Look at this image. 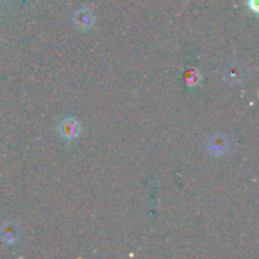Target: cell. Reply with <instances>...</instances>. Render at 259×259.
<instances>
[{
	"mask_svg": "<svg viewBox=\"0 0 259 259\" xmlns=\"http://www.w3.org/2000/svg\"><path fill=\"white\" fill-rule=\"evenodd\" d=\"M248 4H249L250 9L254 10L255 13L258 12V0H248Z\"/></svg>",
	"mask_w": 259,
	"mask_h": 259,
	"instance_id": "cell-7",
	"label": "cell"
},
{
	"mask_svg": "<svg viewBox=\"0 0 259 259\" xmlns=\"http://www.w3.org/2000/svg\"><path fill=\"white\" fill-rule=\"evenodd\" d=\"M0 237H2V239L4 240L5 243H14L18 240V237H19V230H18V228L15 227L14 224H10V223H8L7 225H4V227L2 228V230H0Z\"/></svg>",
	"mask_w": 259,
	"mask_h": 259,
	"instance_id": "cell-5",
	"label": "cell"
},
{
	"mask_svg": "<svg viewBox=\"0 0 259 259\" xmlns=\"http://www.w3.org/2000/svg\"><path fill=\"white\" fill-rule=\"evenodd\" d=\"M228 148H229V141L225 136L218 133L214 134L207 141V151L212 154V156H223L227 153Z\"/></svg>",
	"mask_w": 259,
	"mask_h": 259,
	"instance_id": "cell-1",
	"label": "cell"
},
{
	"mask_svg": "<svg viewBox=\"0 0 259 259\" xmlns=\"http://www.w3.org/2000/svg\"><path fill=\"white\" fill-rule=\"evenodd\" d=\"M80 124L77 120L72 118H66L58 124V132L61 133V136L66 139H75L77 138L78 134H80Z\"/></svg>",
	"mask_w": 259,
	"mask_h": 259,
	"instance_id": "cell-2",
	"label": "cell"
},
{
	"mask_svg": "<svg viewBox=\"0 0 259 259\" xmlns=\"http://www.w3.org/2000/svg\"><path fill=\"white\" fill-rule=\"evenodd\" d=\"M75 24L77 25L81 29H90L94 24V15L91 14L90 10L88 9H81L73 17Z\"/></svg>",
	"mask_w": 259,
	"mask_h": 259,
	"instance_id": "cell-4",
	"label": "cell"
},
{
	"mask_svg": "<svg viewBox=\"0 0 259 259\" xmlns=\"http://www.w3.org/2000/svg\"><path fill=\"white\" fill-rule=\"evenodd\" d=\"M243 77H244V73H243L242 67L238 63H230L225 67L224 78L230 85H238V83L242 82Z\"/></svg>",
	"mask_w": 259,
	"mask_h": 259,
	"instance_id": "cell-3",
	"label": "cell"
},
{
	"mask_svg": "<svg viewBox=\"0 0 259 259\" xmlns=\"http://www.w3.org/2000/svg\"><path fill=\"white\" fill-rule=\"evenodd\" d=\"M199 78H200L199 73H197L195 70H191V71H190V72H189V77H187V82L191 83V85H192V83H194V81H195V82H197V80H199Z\"/></svg>",
	"mask_w": 259,
	"mask_h": 259,
	"instance_id": "cell-6",
	"label": "cell"
}]
</instances>
